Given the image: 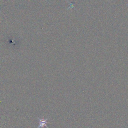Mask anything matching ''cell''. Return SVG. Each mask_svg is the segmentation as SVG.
<instances>
[{"mask_svg": "<svg viewBox=\"0 0 128 128\" xmlns=\"http://www.w3.org/2000/svg\"><path fill=\"white\" fill-rule=\"evenodd\" d=\"M40 125L38 127V128H43L44 127H47V119H40Z\"/></svg>", "mask_w": 128, "mask_h": 128, "instance_id": "obj_1", "label": "cell"}]
</instances>
